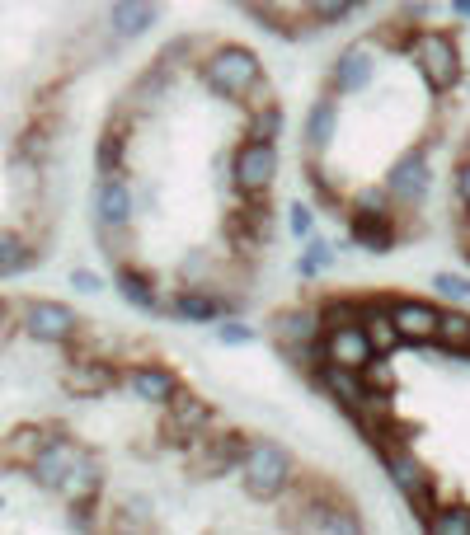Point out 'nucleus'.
<instances>
[{"label":"nucleus","mask_w":470,"mask_h":535,"mask_svg":"<svg viewBox=\"0 0 470 535\" xmlns=\"http://www.w3.org/2000/svg\"><path fill=\"white\" fill-rule=\"evenodd\" d=\"M0 484L85 531H358V498L141 329L0 287Z\"/></svg>","instance_id":"1"},{"label":"nucleus","mask_w":470,"mask_h":535,"mask_svg":"<svg viewBox=\"0 0 470 535\" xmlns=\"http://www.w3.org/2000/svg\"><path fill=\"white\" fill-rule=\"evenodd\" d=\"M287 104L264 52L184 29L113 90L90 146V235L127 301L221 324L254 306L282 235Z\"/></svg>","instance_id":"2"},{"label":"nucleus","mask_w":470,"mask_h":535,"mask_svg":"<svg viewBox=\"0 0 470 535\" xmlns=\"http://www.w3.org/2000/svg\"><path fill=\"white\" fill-rule=\"evenodd\" d=\"M466 24L405 0L362 19L320 66L297 132L306 198L362 254L433 235L466 108Z\"/></svg>","instance_id":"3"},{"label":"nucleus","mask_w":470,"mask_h":535,"mask_svg":"<svg viewBox=\"0 0 470 535\" xmlns=\"http://www.w3.org/2000/svg\"><path fill=\"white\" fill-rule=\"evenodd\" d=\"M273 338L423 526L470 531V310L391 287L315 291Z\"/></svg>","instance_id":"4"},{"label":"nucleus","mask_w":470,"mask_h":535,"mask_svg":"<svg viewBox=\"0 0 470 535\" xmlns=\"http://www.w3.org/2000/svg\"><path fill=\"white\" fill-rule=\"evenodd\" d=\"M165 0H0V277L52 254L85 99Z\"/></svg>","instance_id":"5"},{"label":"nucleus","mask_w":470,"mask_h":535,"mask_svg":"<svg viewBox=\"0 0 470 535\" xmlns=\"http://www.w3.org/2000/svg\"><path fill=\"white\" fill-rule=\"evenodd\" d=\"M240 15L282 43H306L334 33L372 10V0H231Z\"/></svg>","instance_id":"6"},{"label":"nucleus","mask_w":470,"mask_h":535,"mask_svg":"<svg viewBox=\"0 0 470 535\" xmlns=\"http://www.w3.org/2000/svg\"><path fill=\"white\" fill-rule=\"evenodd\" d=\"M442 212H447V230H452L456 254L470 268V127L456 137L452 160H447V188H442Z\"/></svg>","instance_id":"7"}]
</instances>
